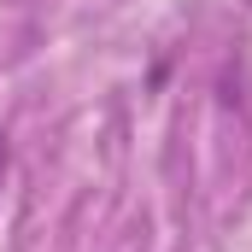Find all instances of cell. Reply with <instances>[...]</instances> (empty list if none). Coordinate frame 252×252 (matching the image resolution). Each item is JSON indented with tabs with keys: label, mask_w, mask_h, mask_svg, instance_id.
<instances>
[{
	"label": "cell",
	"mask_w": 252,
	"mask_h": 252,
	"mask_svg": "<svg viewBox=\"0 0 252 252\" xmlns=\"http://www.w3.org/2000/svg\"><path fill=\"white\" fill-rule=\"evenodd\" d=\"M6 158H12V153H6V135H0V182H6Z\"/></svg>",
	"instance_id": "1"
},
{
	"label": "cell",
	"mask_w": 252,
	"mask_h": 252,
	"mask_svg": "<svg viewBox=\"0 0 252 252\" xmlns=\"http://www.w3.org/2000/svg\"><path fill=\"white\" fill-rule=\"evenodd\" d=\"M247 6H252V0H247Z\"/></svg>",
	"instance_id": "2"
}]
</instances>
